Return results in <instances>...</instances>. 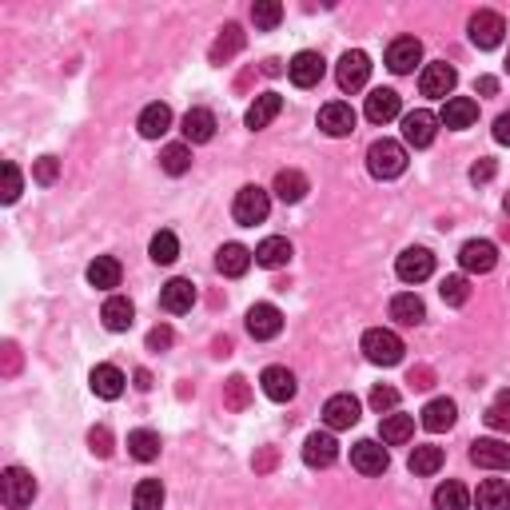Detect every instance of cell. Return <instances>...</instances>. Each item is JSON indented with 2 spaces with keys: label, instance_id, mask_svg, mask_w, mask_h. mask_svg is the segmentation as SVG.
<instances>
[{
  "label": "cell",
  "instance_id": "cell-18",
  "mask_svg": "<svg viewBox=\"0 0 510 510\" xmlns=\"http://www.w3.org/2000/svg\"><path fill=\"white\" fill-rule=\"evenodd\" d=\"M192 303H196L192 279H168V284L159 287V307H164V312L184 315V312H192Z\"/></svg>",
  "mask_w": 510,
  "mask_h": 510
},
{
  "label": "cell",
  "instance_id": "cell-36",
  "mask_svg": "<svg viewBox=\"0 0 510 510\" xmlns=\"http://www.w3.org/2000/svg\"><path fill=\"white\" fill-rule=\"evenodd\" d=\"M379 435H383L387 447L411 443V435H415V415H387L383 427H379Z\"/></svg>",
  "mask_w": 510,
  "mask_h": 510
},
{
  "label": "cell",
  "instance_id": "cell-50",
  "mask_svg": "<svg viewBox=\"0 0 510 510\" xmlns=\"http://www.w3.org/2000/svg\"><path fill=\"white\" fill-rule=\"evenodd\" d=\"M371 407H375L379 415H383V411H395V407H399V391H395V387H383V383H379L375 391H371Z\"/></svg>",
  "mask_w": 510,
  "mask_h": 510
},
{
  "label": "cell",
  "instance_id": "cell-28",
  "mask_svg": "<svg viewBox=\"0 0 510 510\" xmlns=\"http://www.w3.org/2000/svg\"><path fill=\"white\" fill-rule=\"evenodd\" d=\"M100 319H104V327H108V332H128V327H132V319H136L132 299L112 295L104 307H100Z\"/></svg>",
  "mask_w": 510,
  "mask_h": 510
},
{
  "label": "cell",
  "instance_id": "cell-23",
  "mask_svg": "<svg viewBox=\"0 0 510 510\" xmlns=\"http://www.w3.org/2000/svg\"><path fill=\"white\" fill-rule=\"evenodd\" d=\"M244 44H247V36H244V28L239 24H224L219 28V36H216V44H212V64H227L232 56L244 53Z\"/></svg>",
  "mask_w": 510,
  "mask_h": 510
},
{
  "label": "cell",
  "instance_id": "cell-8",
  "mask_svg": "<svg viewBox=\"0 0 510 510\" xmlns=\"http://www.w3.org/2000/svg\"><path fill=\"white\" fill-rule=\"evenodd\" d=\"M395 275L403 279V284H423V279L435 275V255L427 252V247H407L395 264Z\"/></svg>",
  "mask_w": 510,
  "mask_h": 510
},
{
  "label": "cell",
  "instance_id": "cell-4",
  "mask_svg": "<svg viewBox=\"0 0 510 510\" xmlns=\"http://www.w3.org/2000/svg\"><path fill=\"white\" fill-rule=\"evenodd\" d=\"M0 495H5V506H8V510L33 506V498H36V478L28 475L24 467H8V471L0 475Z\"/></svg>",
  "mask_w": 510,
  "mask_h": 510
},
{
  "label": "cell",
  "instance_id": "cell-12",
  "mask_svg": "<svg viewBox=\"0 0 510 510\" xmlns=\"http://www.w3.org/2000/svg\"><path fill=\"white\" fill-rule=\"evenodd\" d=\"M247 332H252V339H259V343H267V339H275L284 332V312H279L275 303H255L252 312H247Z\"/></svg>",
  "mask_w": 510,
  "mask_h": 510
},
{
  "label": "cell",
  "instance_id": "cell-1",
  "mask_svg": "<svg viewBox=\"0 0 510 510\" xmlns=\"http://www.w3.org/2000/svg\"><path fill=\"white\" fill-rule=\"evenodd\" d=\"M367 168H371L375 179H395L407 172V148L399 140H375L367 148Z\"/></svg>",
  "mask_w": 510,
  "mask_h": 510
},
{
  "label": "cell",
  "instance_id": "cell-43",
  "mask_svg": "<svg viewBox=\"0 0 510 510\" xmlns=\"http://www.w3.org/2000/svg\"><path fill=\"white\" fill-rule=\"evenodd\" d=\"M132 506L136 510H159L164 506V486H159V478H144V483L136 486Z\"/></svg>",
  "mask_w": 510,
  "mask_h": 510
},
{
  "label": "cell",
  "instance_id": "cell-58",
  "mask_svg": "<svg viewBox=\"0 0 510 510\" xmlns=\"http://www.w3.org/2000/svg\"><path fill=\"white\" fill-rule=\"evenodd\" d=\"M264 72L267 76H279V72H284V60H264Z\"/></svg>",
  "mask_w": 510,
  "mask_h": 510
},
{
  "label": "cell",
  "instance_id": "cell-40",
  "mask_svg": "<svg viewBox=\"0 0 510 510\" xmlns=\"http://www.w3.org/2000/svg\"><path fill=\"white\" fill-rule=\"evenodd\" d=\"M435 510H471V495L463 483H443L435 491Z\"/></svg>",
  "mask_w": 510,
  "mask_h": 510
},
{
  "label": "cell",
  "instance_id": "cell-55",
  "mask_svg": "<svg viewBox=\"0 0 510 510\" xmlns=\"http://www.w3.org/2000/svg\"><path fill=\"white\" fill-rule=\"evenodd\" d=\"M16 367H20V347L5 343V375H16Z\"/></svg>",
  "mask_w": 510,
  "mask_h": 510
},
{
  "label": "cell",
  "instance_id": "cell-47",
  "mask_svg": "<svg viewBox=\"0 0 510 510\" xmlns=\"http://www.w3.org/2000/svg\"><path fill=\"white\" fill-rule=\"evenodd\" d=\"M56 176H60V159L56 156H40L33 164V179H36V184H56Z\"/></svg>",
  "mask_w": 510,
  "mask_h": 510
},
{
  "label": "cell",
  "instance_id": "cell-59",
  "mask_svg": "<svg viewBox=\"0 0 510 510\" xmlns=\"http://www.w3.org/2000/svg\"><path fill=\"white\" fill-rule=\"evenodd\" d=\"M136 387H140V391H152V375H148V371H136Z\"/></svg>",
  "mask_w": 510,
  "mask_h": 510
},
{
  "label": "cell",
  "instance_id": "cell-30",
  "mask_svg": "<svg viewBox=\"0 0 510 510\" xmlns=\"http://www.w3.org/2000/svg\"><path fill=\"white\" fill-rule=\"evenodd\" d=\"M475 506L478 510H510V486L503 483V478H486V483H478Z\"/></svg>",
  "mask_w": 510,
  "mask_h": 510
},
{
  "label": "cell",
  "instance_id": "cell-14",
  "mask_svg": "<svg viewBox=\"0 0 510 510\" xmlns=\"http://www.w3.org/2000/svg\"><path fill=\"white\" fill-rule=\"evenodd\" d=\"M419 60H423V44H419L415 36H395L391 48H387V68H391V72H399V76L415 72Z\"/></svg>",
  "mask_w": 510,
  "mask_h": 510
},
{
  "label": "cell",
  "instance_id": "cell-6",
  "mask_svg": "<svg viewBox=\"0 0 510 510\" xmlns=\"http://www.w3.org/2000/svg\"><path fill=\"white\" fill-rule=\"evenodd\" d=\"M458 264H463V272H471V275H486L498 264V247L491 244V239H467V244L458 247Z\"/></svg>",
  "mask_w": 510,
  "mask_h": 510
},
{
  "label": "cell",
  "instance_id": "cell-24",
  "mask_svg": "<svg viewBox=\"0 0 510 510\" xmlns=\"http://www.w3.org/2000/svg\"><path fill=\"white\" fill-rule=\"evenodd\" d=\"M88 383H92V391L100 395V399H120L124 395V371L120 367H112V363H100V367H92V375H88Z\"/></svg>",
  "mask_w": 510,
  "mask_h": 510
},
{
  "label": "cell",
  "instance_id": "cell-54",
  "mask_svg": "<svg viewBox=\"0 0 510 510\" xmlns=\"http://www.w3.org/2000/svg\"><path fill=\"white\" fill-rule=\"evenodd\" d=\"M495 179V159H478L471 168V184H491Z\"/></svg>",
  "mask_w": 510,
  "mask_h": 510
},
{
  "label": "cell",
  "instance_id": "cell-2",
  "mask_svg": "<svg viewBox=\"0 0 510 510\" xmlns=\"http://www.w3.org/2000/svg\"><path fill=\"white\" fill-rule=\"evenodd\" d=\"M403 339H399L391 327H371V332L363 335V355L371 359L375 367H395L399 359H403Z\"/></svg>",
  "mask_w": 510,
  "mask_h": 510
},
{
  "label": "cell",
  "instance_id": "cell-32",
  "mask_svg": "<svg viewBox=\"0 0 510 510\" xmlns=\"http://www.w3.org/2000/svg\"><path fill=\"white\" fill-rule=\"evenodd\" d=\"M88 284L100 287V292H112V287H120V259L96 255L92 264H88Z\"/></svg>",
  "mask_w": 510,
  "mask_h": 510
},
{
  "label": "cell",
  "instance_id": "cell-10",
  "mask_svg": "<svg viewBox=\"0 0 510 510\" xmlns=\"http://www.w3.org/2000/svg\"><path fill=\"white\" fill-rule=\"evenodd\" d=\"M351 467L359 475H383L387 467H391V458H387V447L375 443V438H359L351 447Z\"/></svg>",
  "mask_w": 510,
  "mask_h": 510
},
{
  "label": "cell",
  "instance_id": "cell-48",
  "mask_svg": "<svg viewBox=\"0 0 510 510\" xmlns=\"http://www.w3.org/2000/svg\"><path fill=\"white\" fill-rule=\"evenodd\" d=\"M20 188H24V179H20V168L8 159L5 164V204H16L20 199Z\"/></svg>",
  "mask_w": 510,
  "mask_h": 510
},
{
  "label": "cell",
  "instance_id": "cell-11",
  "mask_svg": "<svg viewBox=\"0 0 510 510\" xmlns=\"http://www.w3.org/2000/svg\"><path fill=\"white\" fill-rule=\"evenodd\" d=\"M455 68L447 64V60H438V64H427L423 68V76H419V88H423V96H431V100H451L455 92Z\"/></svg>",
  "mask_w": 510,
  "mask_h": 510
},
{
  "label": "cell",
  "instance_id": "cell-5",
  "mask_svg": "<svg viewBox=\"0 0 510 510\" xmlns=\"http://www.w3.org/2000/svg\"><path fill=\"white\" fill-rule=\"evenodd\" d=\"M503 33H506V20L491 13V8H483V13L471 16V44L483 48V53H491V48L503 44Z\"/></svg>",
  "mask_w": 510,
  "mask_h": 510
},
{
  "label": "cell",
  "instance_id": "cell-22",
  "mask_svg": "<svg viewBox=\"0 0 510 510\" xmlns=\"http://www.w3.org/2000/svg\"><path fill=\"white\" fill-rule=\"evenodd\" d=\"M252 259H255V252H247L244 244H224V247L216 252V267H219V272H224L227 279H239V275H247Z\"/></svg>",
  "mask_w": 510,
  "mask_h": 510
},
{
  "label": "cell",
  "instance_id": "cell-39",
  "mask_svg": "<svg viewBox=\"0 0 510 510\" xmlns=\"http://www.w3.org/2000/svg\"><path fill=\"white\" fill-rule=\"evenodd\" d=\"M159 168H164L168 176H184L188 168H192V144H168L164 152H159Z\"/></svg>",
  "mask_w": 510,
  "mask_h": 510
},
{
  "label": "cell",
  "instance_id": "cell-19",
  "mask_svg": "<svg viewBox=\"0 0 510 510\" xmlns=\"http://www.w3.org/2000/svg\"><path fill=\"white\" fill-rule=\"evenodd\" d=\"M339 458V443H335V435H307V443H303V463L307 467H315V471H323V467H332Z\"/></svg>",
  "mask_w": 510,
  "mask_h": 510
},
{
  "label": "cell",
  "instance_id": "cell-34",
  "mask_svg": "<svg viewBox=\"0 0 510 510\" xmlns=\"http://www.w3.org/2000/svg\"><path fill=\"white\" fill-rule=\"evenodd\" d=\"M272 192H275L279 199H284V204H299V199L307 196V176H303V172H295V168H284V172L275 176Z\"/></svg>",
  "mask_w": 510,
  "mask_h": 510
},
{
  "label": "cell",
  "instance_id": "cell-9",
  "mask_svg": "<svg viewBox=\"0 0 510 510\" xmlns=\"http://www.w3.org/2000/svg\"><path fill=\"white\" fill-rule=\"evenodd\" d=\"M438 132V116L427 112V108H415V112L403 116V140L411 148H431Z\"/></svg>",
  "mask_w": 510,
  "mask_h": 510
},
{
  "label": "cell",
  "instance_id": "cell-46",
  "mask_svg": "<svg viewBox=\"0 0 510 510\" xmlns=\"http://www.w3.org/2000/svg\"><path fill=\"white\" fill-rule=\"evenodd\" d=\"M483 419H486V427H491V431H510V391H498Z\"/></svg>",
  "mask_w": 510,
  "mask_h": 510
},
{
  "label": "cell",
  "instance_id": "cell-25",
  "mask_svg": "<svg viewBox=\"0 0 510 510\" xmlns=\"http://www.w3.org/2000/svg\"><path fill=\"white\" fill-rule=\"evenodd\" d=\"M363 116L371 120V124H387V120H395L399 116V92L395 88H375V92L367 96Z\"/></svg>",
  "mask_w": 510,
  "mask_h": 510
},
{
  "label": "cell",
  "instance_id": "cell-27",
  "mask_svg": "<svg viewBox=\"0 0 510 510\" xmlns=\"http://www.w3.org/2000/svg\"><path fill=\"white\" fill-rule=\"evenodd\" d=\"M391 319L399 327H419L427 319V307H423V299H419L415 292H403V295H395L391 299Z\"/></svg>",
  "mask_w": 510,
  "mask_h": 510
},
{
  "label": "cell",
  "instance_id": "cell-3",
  "mask_svg": "<svg viewBox=\"0 0 510 510\" xmlns=\"http://www.w3.org/2000/svg\"><path fill=\"white\" fill-rule=\"evenodd\" d=\"M267 212H272V196H267L264 188L247 184V188H239V192H236L232 216H236V224H239V227H255V224H264Z\"/></svg>",
  "mask_w": 510,
  "mask_h": 510
},
{
  "label": "cell",
  "instance_id": "cell-7",
  "mask_svg": "<svg viewBox=\"0 0 510 510\" xmlns=\"http://www.w3.org/2000/svg\"><path fill=\"white\" fill-rule=\"evenodd\" d=\"M367 76H371V56L367 53H343V60H339V68H335V80H339V88L343 92H359V88L367 84Z\"/></svg>",
  "mask_w": 510,
  "mask_h": 510
},
{
  "label": "cell",
  "instance_id": "cell-60",
  "mask_svg": "<svg viewBox=\"0 0 510 510\" xmlns=\"http://www.w3.org/2000/svg\"><path fill=\"white\" fill-rule=\"evenodd\" d=\"M503 212L510 216V192H506V199H503Z\"/></svg>",
  "mask_w": 510,
  "mask_h": 510
},
{
  "label": "cell",
  "instance_id": "cell-45",
  "mask_svg": "<svg viewBox=\"0 0 510 510\" xmlns=\"http://www.w3.org/2000/svg\"><path fill=\"white\" fill-rule=\"evenodd\" d=\"M148 252H152V259H156V264H176V259H179V239L172 236V232H156L152 236V247H148Z\"/></svg>",
  "mask_w": 510,
  "mask_h": 510
},
{
  "label": "cell",
  "instance_id": "cell-16",
  "mask_svg": "<svg viewBox=\"0 0 510 510\" xmlns=\"http://www.w3.org/2000/svg\"><path fill=\"white\" fill-rule=\"evenodd\" d=\"M319 128L327 136H351L355 132V108L343 104V100H332V104L319 108Z\"/></svg>",
  "mask_w": 510,
  "mask_h": 510
},
{
  "label": "cell",
  "instance_id": "cell-57",
  "mask_svg": "<svg viewBox=\"0 0 510 510\" xmlns=\"http://www.w3.org/2000/svg\"><path fill=\"white\" fill-rule=\"evenodd\" d=\"M478 92H483V96H495V92H498V80H495V76H483V80H478Z\"/></svg>",
  "mask_w": 510,
  "mask_h": 510
},
{
  "label": "cell",
  "instance_id": "cell-31",
  "mask_svg": "<svg viewBox=\"0 0 510 510\" xmlns=\"http://www.w3.org/2000/svg\"><path fill=\"white\" fill-rule=\"evenodd\" d=\"M455 415H458V407L451 403V399H431V403L423 407V427L427 431H451L455 427Z\"/></svg>",
  "mask_w": 510,
  "mask_h": 510
},
{
  "label": "cell",
  "instance_id": "cell-56",
  "mask_svg": "<svg viewBox=\"0 0 510 510\" xmlns=\"http://www.w3.org/2000/svg\"><path fill=\"white\" fill-rule=\"evenodd\" d=\"M495 140L498 144H510V112H503L495 120Z\"/></svg>",
  "mask_w": 510,
  "mask_h": 510
},
{
  "label": "cell",
  "instance_id": "cell-13",
  "mask_svg": "<svg viewBox=\"0 0 510 510\" xmlns=\"http://www.w3.org/2000/svg\"><path fill=\"white\" fill-rule=\"evenodd\" d=\"M471 463L483 471H510V447L503 438H478L471 443Z\"/></svg>",
  "mask_w": 510,
  "mask_h": 510
},
{
  "label": "cell",
  "instance_id": "cell-61",
  "mask_svg": "<svg viewBox=\"0 0 510 510\" xmlns=\"http://www.w3.org/2000/svg\"><path fill=\"white\" fill-rule=\"evenodd\" d=\"M506 72H510V53H506Z\"/></svg>",
  "mask_w": 510,
  "mask_h": 510
},
{
  "label": "cell",
  "instance_id": "cell-53",
  "mask_svg": "<svg viewBox=\"0 0 510 510\" xmlns=\"http://www.w3.org/2000/svg\"><path fill=\"white\" fill-rule=\"evenodd\" d=\"M407 383L415 387V391H427V387L435 383V375H431V367H411V375H407Z\"/></svg>",
  "mask_w": 510,
  "mask_h": 510
},
{
  "label": "cell",
  "instance_id": "cell-37",
  "mask_svg": "<svg viewBox=\"0 0 510 510\" xmlns=\"http://www.w3.org/2000/svg\"><path fill=\"white\" fill-rule=\"evenodd\" d=\"M128 455L136 463H156L159 458V435L156 431H132L128 435Z\"/></svg>",
  "mask_w": 510,
  "mask_h": 510
},
{
  "label": "cell",
  "instance_id": "cell-44",
  "mask_svg": "<svg viewBox=\"0 0 510 510\" xmlns=\"http://www.w3.org/2000/svg\"><path fill=\"white\" fill-rule=\"evenodd\" d=\"M252 20H255V28L272 33L279 20H284V5H279V0H255V5H252Z\"/></svg>",
  "mask_w": 510,
  "mask_h": 510
},
{
  "label": "cell",
  "instance_id": "cell-29",
  "mask_svg": "<svg viewBox=\"0 0 510 510\" xmlns=\"http://www.w3.org/2000/svg\"><path fill=\"white\" fill-rule=\"evenodd\" d=\"M140 136L144 140H159L168 132V128H172V108L168 104H148L144 112H140Z\"/></svg>",
  "mask_w": 510,
  "mask_h": 510
},
{
  "label": "cell",
  "instance_id": "cell-49",
  "mask_svg": "<svg viewBox=\"0 0 510 510\" xmlns=\"http://www.w3.org/2000/svg\"><path fill=\"white\" fill-rule=\"evenodd\" d=\"M88 447H92V455L108 458L112 455V431H108V427H92V431H88Z\"/></svg>",
  "mask_w": 510,
  "mask_h": 510
},
{
  "label": "cell",
  "instance_id": "cell-38",
  "mask_svg": "<svg viewBox=\"0 0 510 510\" xmlns=\"http://www.w3.org/2000/svg\"><path fill=\"white\" fill-rule=\"evenodd\" d=\"M224 407L227 411H247L252 407V383L244 375H232L224 383Z\"/></svg>",
  "mask_w": 510,
  "mask_h": 510
},
{
  "label": "cell",
  "instance_id": "cell-35",
  "mask_svg": "<svg viewBox=\"0 0 510 510\" xmlns=\"http://www.w3.org/2000/svg\"><path fill=\"white\" fill-rule=\"evenodd\" d=\"M287 259H292V244H287L284 236H267L264 244L255 247V264L259 267H272V272H275V267H284Z\"/></svg>",
  "mask_w": 510,
  "mask_h": 510
},
{
  "label": "cell",
  "instance_id": "cell-41",
  "mask_svg": "<svg viewBox=\"0 0 510 510\" xmlns=\"http://www.w3.org/2000/svg\"><path fill=\"white\" fill-rule=\"evenodd\" d=\"M407 467H411L415 475H435L438 467H443V447H431V443H427V447H415V451H411V463H407Z\"/></svg>",
  "mask_w": 510,
  "mask_h": 510
},
{
  "label": "cell",
  "instance_id": "cell-33",
  "mask_svg": "<svg viewBox=\"0 0 510 510\" xmlns=\"http://www.w3.org/2000/svg\"><path fill=\"white\" fill-rule=\"evenodd\" d=\"M279 108H284V96H275V92L255 96V104L247 108V128H252V132L267 128V124H272V120L279 116Z\"/></svg>",
  "mask_w": 510,
  "mask_h": 510
},
{
  "label": "cell",
  "instance_id": "cell-21",
  "mask_svg": "<svg viewBox=\"0 0 510 510\" xmlns=\"http://www.w3.org/2000/svg\"><path fill=\"white\" fill-rule=\"evenodd\" d=\"M259 387H264V395L272 399V403L295 399V375L287 371V367H267V371L259 375Z\"/></svg>",
  "mask_w": 510,
  "mask_h": 510
},
{
  "label": "cell",
  "instance_id": "cell-51",
  "mask_svg": "<svg viewBox=\"0 0 510 510\" xmlns=\"http://www.w3.org/2000/svg\"><path fill=\"white\" fill-rule=\"evenodd\" d=\"M172 327L168 323H159V327H152V332H148V347H152V351H168V347H172Z\"/></svg>",
  "mask_w": 510,
  "mask_h": 510
},
{
  "label": "cell",
  "instance_id": "cell-26",
  "mask_svg": "<svg viewBox=\"0 0 510 510\" xmlns=\"http://www.w3.org/2000/svg\"><path fill=\"white\" fill-rule=\"evenodd\" d=\"M216 136V116L207 108H188L184 116V140L188 144H207Z\"/></svg>",
  "mask_w": 510,
  "mask_h": 510
},
{
  "label": "cell",
  "instance_id": "cell-15",
  "mask_svg": "<svg viewBox=\"0 0 510 510\" xmlns=\"http://www.w3.org/2000/svg\"><path fill=\"white\" fill-rule=\"evenodd\" d=\"M323 72H327V64L319 53H295L292 64H287V76H292L295 88H315L323 80Z\"/></svg>",
  "mask_w": 510,
  "mask_h": 510
},
{
  "label": "cell",
  "instance_id": "cell-20",
  "mask_svg": "<svg viewBox=\"0 0 510 510\" xmlns=\"http://www.w3.org/2000/svg\"><path fill=\"white\" fill-rule=\"evenodd\" d=\"M478 120V104L471 96H451L443 104V116H438V124H447V128H455V132H463V128H471Z\"/></svg>",
  "mask_w": 510,
  "mask_h": 510
},
{
  "label": "cell",
  "instance_id": "cell-42",
  "mask_svg": "<svg viewBox=\"0 0 510 510\" xmlns=\"http://www.w3.org/2000/svg\"><path fill=\"white\" fill-rule=\"evenodd\" d=\"M438 295H443L447 307H463L467 299H471V284H467V275H447L443 284H438Z\"/></svg>",
  "mask_w": 510,
  "mask_h": 510
},
{
  "label": "cell",
  "instance_id": "cell-52",
  "mask_svg": "<svg viewBox=\"0 0 510 510\" xmlns=\"http://www.w3.org/2000/svg\"><path fill=\"white\" fill-rule=\"evenodd\" d=\"M279 463V451H275V447H264V451H259L255 458H252V467H255V475H267V471H272V467Z\"/></svg>",
  "mask_w": 510,
  "mask_h": 510
},
{
  "label": "cell",
  "instance_id": "cell-17",
  "mask_svg": "<svg viewBox=\"0 0 510 510\" xmlns=\"http://www.w3.org/2000/svg\"><path fill=\"white\" fill-rule=\"evenodd\" d=\"M323 423L332 431H347V427L359 423V399L355 395H332L323 403Z\"/></svg>",
  "mask_w": 510,
  "mask_h": 510
}]
</instances>
